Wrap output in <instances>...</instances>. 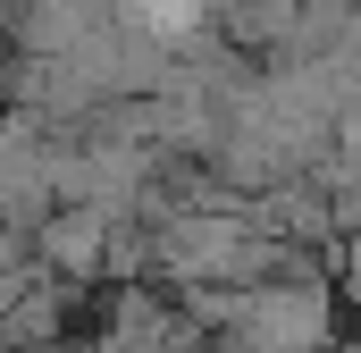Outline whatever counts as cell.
<instances>
[{"label":"cell","mask_w":361,"mask_h":353,"mask_svg":"<svg viewBox=\"0 0 361 353\" xmlns=\"http://www.w3.org/2000/svg\"><path fill=\"white\" fill-rule=\"evenodd\" d=\"M235 311H244V337L261 353H319L328 345V294L319 286H277V294H252Z\"/></svg>","instance_id":"cell-1"},{"label":"cell","mask_w":361,"mask_h":353,"mask_svg":"<svg viewBox=\"0 0 361 353\" xmlns=\"http://www.w3.org/2000/svg\"><path fill=\"white\" fill-rule=\"evenodd\" d=\"M345 277H353V294H361V236H353V253H345Z\"/></svg>","instance_id":"cell-2"}]
</instances>
